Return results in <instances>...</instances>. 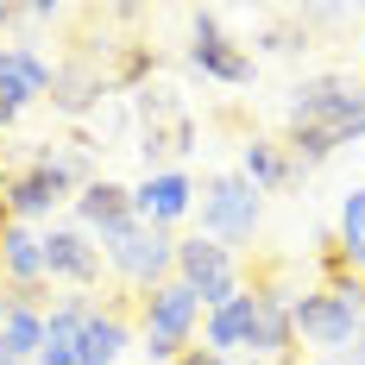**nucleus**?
<instances>
[{
    "mask_svg": "<svg viewBox=\"0 0 365 365\" xmlns=\"http://www.w3.org/2000/svg\"><path fill=\"white\" fill-rule=\"evenodd\" d=\"M139 340V328L126 322V309H113V302H95V315L82 322L76 334V365H120V353Z\"/></svg>",
    "mask_w": 365,
    "mask_h": 365,
    "instance_id": "nucleus-13",
    "label": "nucleus"
},
{
    "mask_svg": "<svg viewBox=\"0 0 365 365\" xmlns=\"http://www.w3.org/2000/svg\"><path fill=\"white\" fill-rule=\"evenodd\" d=\"M0 359H6V346H0Z\"/></svg>",
    "mask_w": 365,
    "mask_h": 365,
    "instance_id": "nucleus-28",
    "label": "nucleus"
},
{
    "mask_svg": "<svg viewBox=\"0 0 365 365\" xmlns=\"http://www.w3.org/2000/svg\"><path fill=\"white\" fill-rule=\"evenodd\" d=\"M252 315H258V290L246 284L240 296H227L220 309L202 315V340H208V353L215 359H233V353H246L252 346Z\"/></svg>",
    "mask_w": 365,
    "mask_h": 365,
    "instance_id": "nucleus-15",
    "label": "nucleus"
},
{
    "mask_svg": "<svg viewBox=\"0 0 365 365\" xmlns=\"http://www.w3.org/2000/svg\"><path fill=\"white\" fill-rule=\"evenodd\" d=\"M151 70H158L151 44H120V70L108 76V88H113V95H126V88H139V82H145Z\"/></svg>",
    "mask_w": 365,
    "mask_h": 365,
    "instance_id": "nucleus-23",
    "label": "nucleus"
},
{
    "mask_svg": "<svg viewBox=\"0 0 365 365\" xmlns=\"http://www.w3.org/2000/svg\"><path fill=\"white\" fill-rule=\"evenodd\" d=\"M195 139H202L195 113L177 108V113H158V120H145V133H139V151H145L151 170H177V158H189V151H195Z\"/></svg>",
    "mask_w": 365,
    "mask_h": 365,
    "instance_id": "nucleus-16",
    "label": "nucleus"
},
{
    "mask_svg": "<svg viewBox=\"0 0 365 365\" xmlns=\"http://www.w3.org/2000/svg\"><path fill=\"white\" fill-rule=\"evenodd\" d=\"M13 126H19V108H13V101L0 95V133H13Z\"/></svg>",
    "mask_w": 365,
    "mask_h": 365,
    "instance_id": "nucleus-24",
    "label": "nucleus"
},
{
    "mask_svg": "<svg viewBox=\"0 0 365 365\" xmlns=\"http://www.w3.org/2000/svg\"><path fill=\"white\" fill-rule=\"evenodd\" d=\"M177 284H189V290L202 296V315H208L227 296L246 290L240 284V252H227V246L202 240V233H189V240H177Z\"/></svg>",
    "mask_w": 365,
    "mask_h": 365,
    "instance_id": "nucleus-6",
    "label": "nucleus"
},
{
    "mask_svg": "<svg viewBox=\"0 0 365 365\" xmlns=\"http://www.w3.org/2000/svg\"><path fill=\"white\" fill-rule=\"evenodd\" d=\"M296 365H302V359H296ZM309 365H334V359H309Z\"/></svg>",
    "mask_w": 365,
    "mask_h": 365,
    "instance_id": "nucleus-27",
    "label": "nucleus"
},
{
    "mask_svg": "<svg viewBox=\"0 0 365 365\" xmlns=\"http://www.w3.org/2000/svg\"><path fill=\"white\" fill-rule=\"evenodd\" d=\"M70 202V189L63 182H51L44 170H13V189H6V220H19V227H32V220H44L51 208H63Z\"/></svg>",
    "mask_w": 365,
    "mask_h": 365,
    "instance_id": "nucleus-19",
    "label": "nucleus"
},
{
    "mask_svg": "<svg viewBox=\"0 0 365 365\" xmlns=\"http://www.w3.org/2000/svg\"><path fill=\"white\" fill-rule=\"evenodd\" d=\"M334 252L353 264V277H365V182L346 189L340 202V233H334Z\"/></svg>",
    "mask_w": 365,
    "mask_h": 365,
    "instance_id": "nucleus-22",
    "label": "nucleus"
},
{
    "mask_svg": "<svg viewBox=\"0 0 365 365\" xmlns=\"http://www.w3.org/2000/svg\"><path fill=\"white\" fill-rule=\"evenodd\" d=\"M195 202H202V240H215V246H246L258 233V189L240 170H215V177H202L195 189Z\"/></svg>",
    "mask_w": 365,
    "mask_h": 365,
    "instance_id": "nucleus-5",
    "label": "nucleus"
},
{
    "mask_svg": "<svg viewBox=\"0 0 365 365\" xmlns=\"http://www.w3.org/2000/svg\"><path fill=\"white\" fill-rule=\"evenodd\" d=\"M189 208H195V177H189V170H151V177L133 189V220L164 227V233H170Z\"/></svg>",
    "mask_w": 365,
    "mask_h": 365,
    "instance_id": "nucleus-11",
    "label": "nucleus"
},
{
    "mask_svg": "<svg viewBox=\"0 0 365 365\" xmlns=\"http://www.w3.org/2000/svg\"><path fill=\"white\" fill-rule=\"evenodd\" d=\"M101 271H108L101 240H88L82 227H51V233H44V277H51V284H70V290L82 296V290L101 284Z\"/></svg>",
    "mask_w": 365,
    "mask_h": 365,
    "instance_id": "nucleus-8",
    "label": "nucleus"
},
{
    "mask_svg": "<svg viewBox=\"0 0 365 365\" xmlns=\"http://www.w3.org/2000/svg\"><path fill=\"white\" fill-rule=\"evenodd\" d=\"M359 359H365V346H359Z\"/></svg>",
    "mask_w": 365,
    "mask_h": 365,
    "instance_id": "nucleus-30",
    "label": "nucleus"
},
{
    "mask_svg": "<svg viewBox=\"0 0 365 365\" xmlns=\"http://www.w3.org/2000/svg\"><path fill=\"white\" fill-rule=\"evenodd\" d=\"M51 76H57V63H51L38 44H26V38L0 44V95L19 113L32 108V101H51Z\"/></svg>",
    "mask_w": 365,
    "mask_h": 365,
    "instance_id": "nucleus-9",
    "label": "nucleus"
},
{
    "mask_svg": "<svg viewBox=\"0 0 365 365\" xmlns=\"http://www.w3.org/2000/svg\"><path fill=\"white\" fill-rule=\"evenodd\" d=\"M70 215H76L70 227H82L88 240H108V233H120V227H133V189L113 182V177H95V182L76 189Z\"/></svg>",
    "mask_w": 365,
    "mask_h": 365,
    "instance_id": "nucleus-10",
    "label": "nucleus"
},
{
    "mask_svg": "<svg viewBox=\"0 0 365 365\" xmlns=\"http://www.w3.org/2000/svg\"><path fill=\"white\" fill-rule=\"evenodd\" d=\"M88 315H95L88 296H57V302H44V353H70L76 359V334H82Z\"/></svg>",
    "mask_w": 365,
    "mask_h": 365,
    "instance_id": "nucleus-21",
    "label": "nucleus"
},
{
    "mask_svg": "<svg viewBox=\"0 0 365 365\" xmlns=\"http://www.w3.org/2000/svg\"><path fill=\"white\" fill-rule=\"evenodd\" d=\"M0 346L13 365H32L44 353V296L0 290Z\"/></svg>",
    "mask_w": 365,
    "mask_h": 365,
    "instance_id": "nucleus-12",
    "label": "nucleus"
},
{
    "mask_svg": "<svg viewBox=\"0 0 365 365\" xmlns=\"http://www.w3.org/2000/svg\"><path fill=\"white\" fill-rule=\"evenodd\" d=\"M290 328L296 340L322 346V353H353L365 346V277H340V284H315V290L290 296Z\"/></svg>",
    "mask_w": 365,
    "mask_h": 365,
    "instance_id": "nucleus-1",
    "label": "nucleus"
},
{
    "mask_svg": "<svg viewBox=\"0 0 365 365\" xmlns=\"http://www.w3.org/2000/svg\"><path fill=\"white\" fill-rule=\"evenodd\" d=\"M296 328H290V296L284 290H258V315H252V346L258 359H290Z\"/></svg>",
    "mask_w": 365,
    "mask_h": 365,
    "instance_id": "nucleus-20",
    "label": "nucleus"
},
{
    "mask_svg": "<svg viewBox=\"0 0 365 365\" xmlns=\"http://www.w3.org/2000/svg\"><path fill=\"white\" fill-rule=\"evenodd\" d=\"M6 189H13V164H6V151H0V208H6Z\"/></svg>",
    "mask_w": 365,
    "mask_h": 365,
    "instance_id": "nucleus-25",
    "label": "nucleus"
},
{
    "mask_svg": "<svg viewBox=\"0 0 365 365\" xmlns=\"http://www.w3.org/2000/svg\"><path fill=\"white\" fill-rule=\"evenodd\" d=\"M240 177L252 182L258 195H277V189H290L302 170H296V158L284 151V139H246V145H240Z\"/></svg>",
    "mask_w": 365,
    "mask_h": 365,
    "instance_id": "nucleus-18",
    "label": "nucleus"
},
{
    "mask_svg": "<svg viewBox=\"0 0 365 365\" xmlns=\"http://www.w3.org/2000/svg\"><path fill=\"white\" fill-rule=\"evenodd\" d=\"M189 63L220 82V88H246L252 82V51L240 38L220 32V13H195V32H189Z\"/></svg>",
    "mask_w": 365,
    "mask_h": 365,
    "instance_id": "nucleus-7",
    "label": "nucleus"
},
{
    "mask_svg": "<svg viewBox=\"0 0 365 365\" xmlns=\"http://www.w3.org/2000/svg\"><path fill=\"white\" fill-rule=\"evenodd\" d=\"M0 365H13V359H0Z\"/></svg>",
    "mask_w": 365,
    "mask_h": 365,
    "instance_id": "nucleus-29",
    "label": "nucleus"
},
{
    "mask_svg": "<svg viewBox=\"0 0 365 365\" xmlns=\"http://www.w3.org/2000/svg\"><path fill=\"white\" fill-rule=\"evenodd\" d=\"M101 258H108L113 277H126L139 296H151L158 284L177 277V240H170L164 227H145V220H133V227L108 233V240H101Z\"/></svg>",
    "mask_w": 365,
    "mask_h": 365,
    "instance_id": "nucleus-4",
    "label": "nucleus"
},
{
    "mask_svg": "<svg viewBox=\"0 0 365 365\" xmlns=\"http://www.w3.org/2000/svg\"><path fill=\"white\" fill-rule=\"evenodd\" d=\"M0 277H6L19 296L44 290V284H51V277H44V233L6 220V227H0Z\"/></svg>",
    "mask_w": 365,
    "mask_h": 365,
    "instance_id": "nucleus-14",
    "label": "nucleus"
},
{
    "mask_svg": "<svg viewBox=\"0 0 365 365\" xmlns=\"http://www.w3.org/2000/svg\"><path fill=\"white\" fill-rule=\"evenodd\" d=\"M101 95H108V70L101 63H88V57H76V63H57V76H51V108L57 113H88L101 108Z\"/></svg>",
    "mask_w": 365,
    "mask_h": 365,
    "instance_id": "nucleus-17",
    "label": "nucleus"
},
{
    "mask_svg": "<svg viewBox=\"0 0 365 365\" xmlns=\"http://www.w3.org/2000/svg\"><path fill=\"white\" fill-rule=\"evenodd\" d=\"M290 126H315L334 145H359L365 139V82H353L340 70L302 76L290 88Z\"/></svg>",
    "mask_w": 365,
    "mask_h": 365,
    "instance_id": "nucleus-2",
    "label": "nucleus"
},
{
    "mask_svg": "<svg viewBox=\"0 0 365 365\" xmlns=\"http://www.w3.org/2000/svg\"><path fill=\"white\" fill-rule=\"evenodd\" d=\"M202 328V296L189 290V284H158L151 296H139V346H145L158 365H170L189 353V340Z\"/></svg>",
    "mask_w": 365,
    "mask_h": 365,
    "instance_id": "nucleus-3",
    "label": "nucleus"
},
{
    "mask_svg": "<svg viewBox=\"0 0 365 365\" xmlns=\"http://www.w3.org/2000/svg\"><path fill=\"white\" fill-rule=\"evenodd\" d=\"M32 365H76V359H70V353H38Z\"/></svg>",
    "mask_w": 365,
    "mask_h": 365,
    "instance_id": "nucleus-26",
    "label": "nucleus"
}]
</instances>
